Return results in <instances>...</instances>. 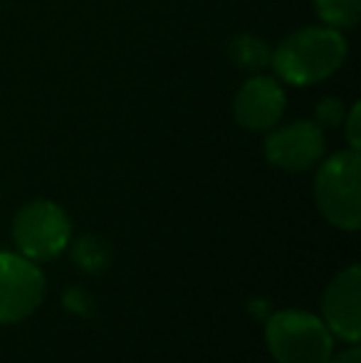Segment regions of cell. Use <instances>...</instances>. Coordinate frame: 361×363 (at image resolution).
<instances>
[{
  "label": "cell",
  "mask_w": 361,
  "mask_h": 363,
  "mask_svg": "<svg viewBox=\"0 0 361 363\" xmlns=\"http://www.w3.org/2000/svg\"><path fill=\"white\" fill-rule=\"evenodd\" d=\"M327 363H361V351L354 346V349H347L339 356H334V359H329Z\"/></svg>",
  "instance_id": "obj_15"
},
{
  "label": "cell",
  "mask_w": 361,
  "mask_h": 363,
  "mask_svg": "<svg viewBox=\"0 0 361 363\" xmlns=\"http://www.w3.org/2000/svg\"><path fill=\"white\" fill-rule=\"evenodd\" d=\"M74 259H77L84 269H89V272H101V269L106 267V262H109V250L96 238H84L77 242Z\"/></svg>",
  "instance_id": "obj_11"
},
{
  "label": "cell",
  "mask_w": 361,
  "mask_h": 363,
  "mask_svg": "<svg viewBox=\"0 0 361 363\" xmlns=\"http://www.w3.org/2000/svg\"><path fill=\"white\" fill-rule=\"evenodd\" d=\"M231 60L243 69H262L265 65H270L272 52L267 50V45L260 38L252 35H238L235 40H231Z\"/></svg>",
  "instance_id": "obj_9"
},
{
  "label": "cell",
  "mask_w": 361,
  "mask_h": 363,
  "mask_svg": "<svg viewBox=\"0 0 361 363\" xmlns=\"http://www.w3.org/2000/svg\"><path fill=\"white\" fill-rule=\"evenodd\" d=\"M344 119V109L342 104H339L337 99H324L322 104L317 106V121L319 124H339V121Z\"/></svg>",
  "instance_id": "obj_12"
},
{
  "label": "cell",
  "mask_w": 361,
  "mask_h": 363,
  "mask_svg": "<svg viewBox=\"0 0 361 363\" xmlns=\"http://www.w3.org/2000/svg\"><path fill=\"white\" fill-rule=\"evenodd\" d=\"M284 111V91L270 77H252L235 96V119L250 131H267Z\"/></svg>",
  "instance_id": "obj_8"
},
{
  "label": "cell",
  "mask_w": 361,
  "mask_h": 363,
  "mask_svg": "<svg viewBox=\"0 0 361 363\" xmlns=\"http://www.w3.org/2000/svg\"><path fill=\"white\" fill-rule=\"evenodd\" d=\"M45 296V277L33 259L0 252V324L28 319Z\"/></svg>",
  "instance_id": "obj_5"
},
{
  "label": "cell",
  "mask_w": 361,
  "mask_h": 363,
  "mask_svg": "<svg viewBox=\"0 0 361 363\" xmlns=\"http://www.w3.org/2000/svg\"><path fill=\"white\" fill-rule=\"evenodd\" d=\"M265 156L274 168L297 173L317 166L324 156V134L317 121H294L272 131L265 141Z\"/></svg>",
  "instance_id": "obj_6"
},
{
  "label": "cell",
  "mask_w": 361,
  "mask_h": 363,
  "mask_svg": "<svg viewBox=\"0 0 361 363\" xmlns=\"http://www.w3.org/2000/svg\"><path fill=\"white\" fill-rule=\"evenodd\" d=\"M314 201L324 218L342 230L361 225V161L359 151H342L319 166Z\"/></svg>",
  "instance_id": "obj_2"
},
{
  "label": "cell",
  "mask_w": 361,
  "mask_h": 363,
  "mask_svg": "<svg viewBox=\"0 0 361 363\" xmlns=\"http://www.w3.org/2000/svg\"><path fill=\"white\" fill-rule=\"evenodd\" d=\"M322 316L334 336L357 344L361 336V267L342 269L322 296Z\"/></svg>",
  "instance_id": "obj_7"
},
{
  "label": "cell",
  "mask_w": 361,
  "mask_h": 363,
  "mask_svg": "<svg viewBox=\"0 0 361 363\" xmlns=\"http://www.w3.org/2000/svg\"><path fill=\"white\" fill-rule=\"evenodd\" d=\"M72 238L70 218L57 203L52 201H33L20 208L13 220V240L23 257L33 262H48L55 259Z\"/></svg>",
  "instance_id": "obj_4"
},
{
  "label": "cell",
  "mask_w": 361,
  "mask_h": 363,
  "mask_svg": "<svg viewBox=\"0 0 361 363\" xmlns=\"http://www.w3.org/2000/svg\"><path fill=\"white\" fill-rule=\"evenodd\" d=\"M65 304H67L72 311H79V314H84V311L89 309V296L82 294L79 289H72L67 296H65Z\"/></svg>",
  "instance_id": "obj_14"
},
{
  "label": "cell",
  "mask_w": 361,
  "mask_h": 363,
  "mask_svg": "<svg viewBox=\"0 0 361 363\" xmlns=\"http://www.w3.org/2000/svg\"><path fill=\"white\" fill-rule=\"evenodd\" d=\"M317 15L329 28H352L361 15V0H314Z\"/></svg>",
  "instance_id": "obj_10"
},
{
  "label": "cell",
  "mask_w": 361,
  "mask_h": 363,
  "mask_svg": "<svg viewBox=\"0 0 361 363\" xmlns=\"http://www.w3.org/2000/svg\"><path fill=\"white\" fill-rule=\"evenodd\" d=\"M265 339L277 363H327L332 359V331L307 311H277L267 321Z\"/></svg>",
  "instance_id": "obj_3"
},
{
  "label": "cell",
  "mask_w": 361,
  "mask_h": 363,
  "mask_svg": "<svg viewBox=\"0 0 361 363\" xmlns=\"http://www.w3.org/2000/svg\"><path fill=\"white\" fill-rule=\"evenodd\" d=\"M347 139L352 144V151H359V104H354L347 116Z\"/></svg>",
  "instance_id": "obj_13"
},
{
  "label": "cell",
  "mask_w": 361,
  "mask_h": 363,
  "mask_svg": "<svg viewBox=\"0 0 361 363\" xmlns=\"http://www.w3.org/2000/svg\"><path fill=\"white\" fill-rule=\"evenodd\" d=\"M347 60V40L337 28H304L272 52L270 65L284 82L307 86L332 77Z\"/></svg>",
  "instance_id": "obj_1"
}]
</instances>
